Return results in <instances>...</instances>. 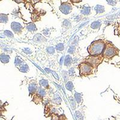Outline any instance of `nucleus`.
I'll list each match as a JSON object with an SVG mask.
<instances>
[{"mask_svg": "<svg viewBox=\"0 0 120 120\" xmlns=\"http://www.w3.org/2000/svg\"><path fill=\"white\" fill-rule=\"evenodd\" d=\"M104 48V43L100 41H97L93 43L90 47V53L91 54L97 56L102 52Z\"/></svg>", "mask_w": 120, "mask_h": 120, "instance_id": "f257e3e1", "label": "nucleus"}, {"mask_svg": "<svg viewBox=\"0 0 120 120\" xmlns=\"http://www.w3.org/2000/svg\"><path fill=\"white\" fill-rule=\"evenodd\" d=\"M104 54H105V56L106 57L111 58L116 54V50L113 47H108L106 50L105 51Z\"/></svg>", "mask_w": 120, "mask_h": 120, "instance_id": "f03ea898", "label": "nucleus"}, {"mask_svg": "<svg viewBox=\"0 0 120 120\" xmlns=\"http://www.w3.org/2000/svg\"><path fill=\"white\" fill-rule=\"evenodd\" d=\"M60 10L63 13L68 14L71 10V7L68 4H63L60 7Z\"/></svg>", "mask_w": 120, "mask_h": 120, "instance_id": "7ed1b4c3", "label": "nucleus"}, {"mask_svg": "<svg viewBox=\"0 0 120 120\" xmlns=\"http://www.w3.org/2000/svg\"><path fill=\"white\" fill-rule=\"evenodd\" d=\"M11 29L13 30L15 33H20L22 30V26L21 25L17 22H13L11 24Z\"/></svg>", "mask_w": 120, "mask_h": 120, "instance_id": "20e7f679", "label": "nucleus"}, {"mask_svg": "<svg viewBox=\"0 0 120 120\" xmlns=\"http://www.w3.org/2000/svg\"><path fill=\"white\" fill-rule=\"evenodd\" d=\"M81 71H83L85 73H88L90 72L91 70V67H90L88 65H86V64H83L81 66Z\"/></svg>", "mask_w": 120, "mask_h": 120, "instance_id": "39448f33", "label": "nucleus"}, {"mask_svg": "<svg viewBox=\"0 0 120 120\" xmlns=\"http://www.w3.org/2000/svg\"><path fill=\"white\" fill-rule=\"evenodd\" d=\"M10 60L9 56L7 55H5L4 53L1 54V61L3 63H8Z\"/></svg>", "mask_w": 120, "mask_h": 120, "instance_id": "423d86ee", "label": "nucleus"}, {"mask_svg": "<svg viewBox=\"0 0 120 120\" xmlns=\"http://www.w3.org/2000/svg\"><path fill=\"white\" fill-rule=\"evenodd\" d=\"M37 85L35 84V83H32L30 85V87H29V90H30V93H34L37 90Z\"/></svg>", "mask_w": 120, "mask_h": 120, "instance_id": "0eeeda50", "label": "nucleus"}, {"mask_svg": "<svg viewBox=\"0 0 120 120\" xmlns=\"http://www.w3.org/2000/svg\"><path fill=\"white\" fill-rule=\"evenodd\" d=\"M71 62V58L70 55L66 56V58L64 60V65L66 66H68L70 65Z\"/></svg>", "mask_w": 120, "mask_h": 120, "instance_id": "6e6552de", "label": "nucleus"}, {"mask_svg": "<svg viewBox=\"0 0 120 120\" xmlns=\"http://www.w3.org/2000/svg\"><path fill=\"white\" fill-rule=\"evenodd\" d=\"M26 28L29 31H36L37 30L36 26H35V25L33 23H30L29 24H28L27 26H26Z\"/></svg>", "mask_w": 120, "mask_h": 120, "instance_id": "1a4fd4ad", "label": "nucleus"}, {"mask_svg": "<svg viewBox=\"0 0 120 120\" xmlns=\"http://www.w3.org/2000/svg\"><path fill=\"white\" fill-rule=\"evenodd\" d=\"M95 10H96V11L98 13H103L105 11V8H104L103 6H100V5L96 6V8H95Z\"/></svg>", "mask_w": 120, "mask_h": 120, "instance_id": "9d476101", "label": "nucleus"}, {"mask_svg": "<svg viewBox=\"0 0 120 120\" xmlns=\"http://www.w3.org/2000/svg\"><path fill=\"white\" fill-rule=\"evenodd\" d=\"M100 25H101V22H100V21H96V22H94L93 23H92L91 26L92 28L97 29L99 28Z\"/></svg>", "mask_w": 120, "mask_h": 120, "instance_id": "9b49d317", "label": "nucleus"}, {"mask_svg": "<svg viewBox=\"0 0 120 120\" xmlns=\"http://www.w3.org/2000/svg\"><path fill=\"white\" fill-rule=\"evenodd\" d=\"M34 40H36L37 41H43V40H44L45 38H44V37L41 36V34H37V35H36L35 37H34Z\"/></svg>", "mask_w": 120, "mask_h": 120, "instance_id": "f8f14e48", "label": "nucleus"}, {"mask_svg": "<svg viewBox=\"0 0 120 120\" xmlns=\"http://www.w3.org/2000/svg\"><path fill=\"white\" fill-rule=\"evenodd\" d=\"M81 13H82V14L85 15H88L90 13V7H83L82 10H81Z\"/></svg>", "mask_w": 120, "mask_h": 120, "instance_id": "ddd939ff", "label": "nucleus"}, {"mask_svg": "<svg viewBox=\"0 0 120 120\" xmlns=\"http://www.w3.org/2000/svg\"><path fill=\"white\" fill-rule=\"evenodd\" d=\"M28 66L26 64L22 65L21 67V68H20V70H21V71H22V72H27V71H28Z\"/></svg>", "mask_w": 120, "mask_h": 120, "instance_id": "4468645a", "label": "nucleus"}, {"mask_svg": "<svg viewBox=\"0 0 120 120\" xmlns=\"http://www.w3.org/2000/svg\"><path fill=\"white\" fill-rule=\"evenodd\" d=\"M75 100H76L77 102H78V103H81V100H82V97H81V94H79V93H76L75 95Z\"/></svg>", "mask_w": 120, "mask_h": 120, "instance_id": "2eb2a0df", "label": "nucleus"}, {"mask_svg": "<svg viewBox=\"0 0 120 120\" xmlns=\"http://www.w3.org/2000/svg\"><path fill=\"white\" fill-rule=\"evenodd\" d=\"M8 21V17L6 15H1V22L6 23Z\"/></svg>", "mask_w": 120, "mask_h": 120, "instance_id": "dca6fc26", "label": "nucleus"}, {"mask_svg": "<svg viewBox=\"0 0 120 120\" xmlns=\"http://www.w3.org/2000/svg\"><path fill=\"white\" fill-rule=\"evenodd\" d=\"M66 88L70 91H72L73 89V85L71 82H68V83L66 84Z\"/></svg>", "mask_w": 120, "mask_h": 120, "instance_id": "f3484780", "label": "nucleus"}, {"mask_svg": "<svg viewBox=\"0 0 120 120\" xmlns=\"http://www.w3.org/2000/svg\"><path fill=\"white\" fill-rule=\"evenodd\" d=\"M40 85L45 86V87H48V81H46V80H41L40 81Z\"/></svg>", "mask_w": 120, "mask_h": 120, "instance_id": "a211bd4d", "label": "nucleus"}, {"mask_svg": "<svg viewBox=\"0 0 120 120\" xmlns=\"http://www.w3.org/2000/svg\"><path fill=\"white\" fill-rule=\"evenodd\" d=\"M64 48V45H63V43H59L58 45H56V49H57L58 51H63Z\"/></svg>", "mask_w": 120, "mask_h": 120, "instance_id": "6ab92c4d", "label": "nucleus"}, {"mask_svg": "<svg viewBox=\"0 0 120 120\" xmlns=\"http://www.w3.org/2000/svg\"><path fill=\"white\" fill-rule=\"evenodd\" d=\"M38 94H39L40 96H41V97L45 96V94H46L45 90H43V89H42V88H39L38 89Z\"/></svg>", "mask_w": 120, "mask_h": 120, "instance_id": "aec40b11", "label": "nucleus"}, {"mask_svg": "<svg viewBox=\"0 0 120 120\" xmlns=\"http://www.w3.org/2000/svg\"><path fill=\"white\" fill-rule=\"evenodd\" d=\"M4 34L8 37H10V38H13V33L11 31H5Z\"/></svg>", "mask_w": 120, "mask_h": 120, "instance_id": "412c9836", "label": "nucleus"}, {"mask_svg": "<svg viewBox=\"0 0 120 120\" xmlns=\"http://www.w3.org/2000/svg\"><path fill=\"white\" fill-rule=\"evenodd\" d=\"M22 63V60H21L19 58H16V60H15V64H16V66H20L21 65Z\"/></svg>", "mask_w": 120, "mask_h": 120, "instance_id": "4be33fe9", "label": "nucleus"}, {"mask_svg": "<svg viewBox=\"0 0 120 120\" xmlns=\"http://www.w3.org/2000/svg\"><path fill=\"white\" fill-rule=\"evenodd\" d=\"M47 51H48V53L52 54V53H54L55 49L53 47H49V48H48V49H47Z\"/></svg>", "mask_w": 120, "mask_h": 120, "instance_id": "5701e85b", "label": "nucleus"}, {"mask_svg": "<svg viewBox=\"0 0 120 120\" xmlns=\"http://www.w3.org/2000/svg\"><path fill=\"white\" fill-rule=\"evenodd\" d=\"M75 50V47L74 46H70L68 50V52L70 53H73L74 52Z\"/></svg>", "mask_w": 120, "mask_h": 120, "instance_id": "b1692460", "label": "nucleus"}, {"mask_svg": "<svg viewBox=\"0 0 120 120\" xmlns=\"http://www.w3.org/2000/svg\"><path fill=\"white\" fill-rule=\"evenodd\" d=\"M108 4H109L110 5H112V6H114L116 4V0H107Z\"/></svg>", "mask_w": 120, "mask_h": 120, "instance_id": "393cba45", "label": "nucleus"}, {"mask_svg": "<svg viewBox=\"0 0 120 120\" xmlns=\"http://www.w3.org/2000/svg\"><path fill=\"white\" fill-rule=\"evenodd\" d=\"M70 101H71V106H72V108H73V109H75V100H74L73 98H72V97H70Z\"/></svg>", "mask_w": 120, "mask_h": 120, "instance_id": "a878e982", "label": "nucleus"}, {"mask_svg": "<svg viewBox=\"0 0 120 120\" xmlns=\"http://www.w3.org/2000/svg\"><path fill=\"white\" fill-rule=\"evenodd\" d=\"M64 25L66 26H67V27H68V26L70 25V23L67 20H65V21H64Z\"/></svg>", "mask_w": 120, "mask_h": 120, "instance_id": "bb28decb", "label": "nucleus"}, {"mask_svg": "<svg viewBox=\"0 0 120 120\" xmlns=\"http://www.w3.org/2000/svg\"><path fill=\"white\" fill-rule=\"evenodd\" d=\"M68 72H69V75H71H71H73V73H74V70H73V68H71V69Z\"/></svg>", "mask_w": 120, "mask_h": 120, "instance_id": "cd10ccee", "label": "nucleus"}, {"mask_svg": "<svg viewBox=\"0 0 120 120\" xmlns=\"http://www.w3.org/2000/svg\"><path fill=\"white\" fill-rule=\"evenodd\" d=\"M52 73L53 74V76H54L55 78H56V79H57V80H58V79H59V78H58V75H56V73H55L54 71H52Z\"/></svg>", "mask_w": 120, "mask_h": 120, "instance_id": "c85d7f7f", "label": "nucleus"}, {"mask_svg": "<svg viewBox=\"0 0 120 120\" xmlns=\"http://www.w3.org/2000/svg\"><path fill=\"white\" fill-rule=\"evenodd\" d=\"M76 116L78 118H79V117H82V116L81 115V113H80V112H76Z\"/></svg>", "mask_w": 120, "mask_h": 120, "instance_id": "c756f323", "label": "nucleus"}, {"mask_svg": "<svg viewBox=\"0 0 120 120\" xmlns=\"http://www.w3.org/2000/svg\"><path fill=\"white\" fill-rule=\"evenodd\" d=\"M71 1L74 2V3H78L79 1V0H71Z\"/></svg>", "mask_w": 120, "mask_h": 120, "instance_id": "7c9ffc66", "label": "nucleus"}, {"mask_svg": "<svg viewBox=\"0 0 120 120\" xmlns=\"http://www.w3.org/2000/svg\"><path fill=\"white\" fill-rule=\"evenodd\" d=\"M16 1L17 3H21V2L23 1V0H16Z\"/></svg>", "mask_w": 120, "mask_h": 120, "instance_id": "2f4dec72", "label": "nucleus"}, {"mask_svg": "<svg viewBox=\"0 0 120 120\" xmlns=\"http://www.w3.org/2000/svg\"><path fill=\"white\" fill-rule=\"evenodd\" d=\"M63 58H64V57H63H63L61 58V63H60V64H62V62H63Z\"/></svg>", "mask_w": 120, "mask_h": 120, "instance_id": "473e14b6", "label": "nucleus"}]
</instances>
